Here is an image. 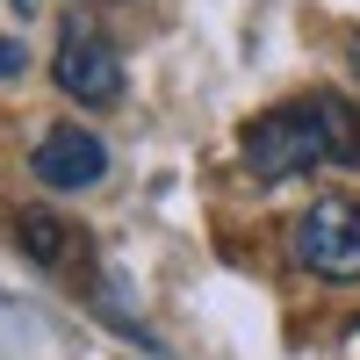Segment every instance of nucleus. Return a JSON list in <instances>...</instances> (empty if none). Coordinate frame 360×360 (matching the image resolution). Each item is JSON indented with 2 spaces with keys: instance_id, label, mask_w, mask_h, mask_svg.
I'll return each instance as SVG.
<instances>
[{
  "instance_id": "nucleus-6",
  "label": "nucleus",
  "mask_w": 360,
  "mask_h": 360,
  "mask_svg": "<svg viewBox=\"0 0 360 360\" xmlns=\"http://www.w3.org/2000/svg\"><path fill=\"white\" fill-rule=\"evenodd\" d=\"M310 108L324 123V152H332V166H360V115L339 94H310Z\"/></svg>"
},
{
  "instance_id": "nucleus-2",
  "label": "nucleus",
  "mask_w": 360,
  "mask_h": 360,
  "mask_svg": "<svg viewBox=\"0 0 360 360\" xmlns=\"http://www.w3.org/2000/svg\"><path fill=\"white\" fill-rule=\"evenodd\" d=\"M295 259L317 281H360V202L353 195H317L295 217Z\"/></svg>"
},
{
  "instance_id": "nucleus-5",
  "label": "nucleus",
  "mask_w": 360,
  "mask_h": 360,
  "mask_svg": "<svg viewBox=\"0 0 360 360\" xmlns=\"http://www.w3.org/2000/svg\"><path fill=\"white\" fill-rule=\"evenodd\" d=\"M15 238L29 245V259L37 266H72V252H86V238L65 224V217H51V209H15Z\"/></svg>"
},
{
  "instance_id": "nucleus-7",
  "label": "nucleus",
  "mask_w": 360,
  "mask_h": 360,
  "mask_svg": "<svg viewBox=\"0 0 360 360\" xmlns=\"http://www.w3.org/2000/svg\"><path fill=\"white\" fill-rule=\"evenodd\" d=\"M15 72H22V44L0 37V79H15Z\"/></svg>"
},
{
  "instance_id": "nucleus-4",
  "label": "nucleus",
  "mask_w": 360,
  "mask_h": 360,
  "mask_svg": "<svg viewBox=\"0 0 360 360\" xmlns=\"http://www.w3.org/2000/svg\"><path fill=\"white\" fill-rule=\"evenodd\" d=\"M37 180L44 188H58V195H79V188H94V180L108 173V144L94 137V130H79V123H58L44 144H37Z\"/></svg>"
},
{
  "instance_id": "nucleus-8",
  "label": "nucleus",
  "mask_w": 360,
  "mask_h": 360,
  "mask_svg": "<svg viewBox=\"0 0 360 360\" xmlns=\"http://www.w3.org/2000/svg\"><path fill=\"white\" fill-rule=\"evenodd\" d=\"M346 65H353V72H360V37H353V44H346Z\"/></svg>"
},
{
  "instance_id": "nucleus-9",
  "label": "nucleus",
  "mask_w": 360,
  "mask_h": 360,
  "mask_svg": "<svg viewBox=\"0 0 360 360\" xmlns=\"http://www.w3.org/2000/svg\"><path fill=\"white\" fill-rule=\"evenodd\" d=\"M15 8H44V0H15Z\"/></svg>"
},
{
  "instance_id": "nucleus-1",
  "label": "nucleus",
  "mask_w": 360,
  "mask_h": 360,
  "mask_svg": "<svg viewBox=\"0 0 360 360\" xmlns=\"http://www.w3.org/2000/svg\"><path fill=\"white\" fill-rule=\"evenodd\" d=\"M332 152H324V123H317V108L310 101H288V108H266L259 123L245 130V166L259 180H295V173H310L324 166Z\"/></svg>"
},
{
  "instance_id": "nucleus-3",
  "label": "nucleus",
  "mask_w": 360,
  "mask_h": 360,
  "mask_svg": "<svg viewBox=\"0 0 360 360\" xmlns=\"http://www.w3.org/2000/svg\"><path fill=\"white\" fill-rule=\"evenodd\" d=\"M51 79H58V94H72L79 108H115L123 101V58H115V44L94 22H65V37L51 51Z\"/></svg>"
}]
</instances>
